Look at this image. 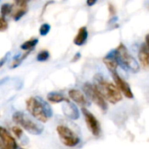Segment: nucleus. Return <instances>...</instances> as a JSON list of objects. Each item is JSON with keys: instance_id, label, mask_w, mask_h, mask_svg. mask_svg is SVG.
I'll return each mask as SVG.
<instances>
[{"instance_id": "13", "label": "nucleus", "mask_w": 149, "mask_h": 149, "mask_svg": "<svg viewBox=\"0 0 149 149\" xmlns=\"http://www.w3.org/2000/svg\"><path fill=\"white\" fill-rule=\"evenodd\" d=\"M139 59L142 65V66L147 69L148 67V44H143L139 51Z\"/></svg>"}, {"instance_id": "7", "label": "nucleus", "mask_w": 149, "mask_h": 149, "mask_svg": "<svg viewBox=\"0 0 149 149\" xmlns=\"http://www.w3.org/2000/svg\"><path fill=\"white\" fill-rule=\"evenodd\" d=\"M82 113L84 114L85 120L89 130L92 132L93 135L99 136L100 134V124L96 119V117L92 113H90L86 108H82Z\"/></svg>"}, {"instance_id": "4", "label": "nucleus", "mask_w": 149, "mask_h": 149, "mask_svg": "<svg viewBox=\"0 0 149 149\" xmlns=\"http://www.w3.org/2000/svg\"><path fill=\"white\" fill-rule=\"evenodd\" d=\"M12 119L17 125L21 126L25 131H27L31 134L38 135L41 134L44 131L43 126L35 122L29 116H27L25 113L22 112H16L13 114Z\"/></svg>"}, {"instance_id": "14", "label": "nucleus", "mask_w": 149, "mask_h": 149, "mask_svg": "<svg viewBox=\"0 0 149 149\" xmlns=\"http://www.w3.org/2000/svg\"><path fill=\"white\" fill-rule=\"evenodd\" d=\"M87 38H88V31L86 27H81L78 34L76 35L73 42L76 45H83L87 40Z\"/></svg>"}, {"instance_id": "21", "label": "nucleus", "mask_w": 149, "mask_h": 149, "mask_svg": "<svg viewBox=\"0 0 149 149\" xmlns=\"http://www.w3.org/2000/svg\"><path fill=\"white\" fill-rule=\"evenodd\" d=\"M50 29H51V26L49 24H44L41 25L40 29H39V33L40 35L42 36H45L48 34V32L50 31Z\"/></svg>"}, {"instance_id": "18", "label": "nucleus", "mask_w": 149, "mask_h": 149, "mask_svg": "<svg viewBox=\"0 0 149 149\" xmlns=\"http://www.w3.org/2000/svg\"><path fill=\"white\" fill-rule=\"evenodd\" d=\"M13 10V5L10 4V3H3L1 7V14H2V17L5 18V17L7 15H9L11 10Z\"/></svg>"}, {"instance_id": "3", "label": "nucleus", "mask_w": 149, "mask_h": 149, "mask_svg": "<svg viewBox=\"0 0 149 149\" xmlns=\"http://www.w3.org/2000/svg\"><path fill=\"white\" fill-rule=\"evenodd\" d=\"M113 52L118 65H120L125 71L134 73L140 71V65L136 59L128 52L127 47L123 44H120L115 50H113Z\"/></svg>"}, {"instance_id": "1", "label": "nucleus", "mask_w": 149, "mask_h": 149, "mask_svg": "<svg viewBox=\"0 0 149 149\" xmlns=\"http://www.w3.org/2000/svg\"><path fill=\"white\" fill-rule=\"evenodd\" d=\"M93 85L105 100H107L112 104H116L122 100V95L115 85L104 79L102 75H95Z\"/></svg>"}, {"instance_id": "24", "label": "nucleus", "mask_w": 149, "mask_h": 149, "mask_svg": "<svg viewBox=\"0 0 149 149\" xmlns=\"http://www.w3.org/2000/svg\"><path fill=\"white\" fill-rule=\"evenodd\" d=\"M8 54H9V53H7V54H6V55H5L3 58H2L0 59V68H1V67H2V66L4 65V64H5V63H6V61H7V58H8Z\"/></svg>"}, {"instance_id": "17", "label": "nucleus", "mask_w": 149, "mask_h": 149, "mask_svg": "<svg viewBox=\"0 0 149 149\" xmlns=\"http://www.w3.org/2000/svg\"><path fill=\"white\" fill-rule=\"evenodd\" d=\"M38 39L37 38H33V39H31V40H28L26 42H24V44L21 45V49L22 50H32V48H34L36 46V45L38 44Z\"/></svg>"}, {"instance_id": "8", "label": "nucleus", "mask_w": 149, "mask_h": 149, "mask_svg": "<svg viewBox=\"0 0 149 149\" xmlns=\"http://www.w3.org/2000/svg\"><path fill=\"white\" fill-rule=\"evenodd\" d=\"M112 75H113V80L116 84V87L118 88V90L120 92V93H122L128 99H133L134 98V94H133V92L131 90V87L130 86L128 85V83L127 81H125L118 73L117 72H112Z\"/></svg>"}, {"instance_id": "6", "label": "nucleus", "mask_w": 149, "mask_h": 149, "mask_svg": "<svg viewBox=\"0 0 149 149\" xmlns=\"http://www.w3.org/2000/svg\"><path fill=\"white\" fill-rule=\"evenodd\" d=\"M57 133H58L61 141L63 142V144L69 148L77 146L80 141L79 138L69 127H67L65 126H63V125L58 126Z\"/></svg>"}, {"instance_id": "10", "label": "nucleus", "mask_w": 149, "mask_h": 149, "mask_svg": "<svg viewBox=\"0 0 149 149\" xmlns=\"http://www.w3.org/2000/svg\"><path fill=\"white\" fill-rule=\"evenodd\" d=\"M69 97L71 100H72L74 102H76L78 105L82 107V108H85V107L90 106V101L86 97V95L78 89H71L68 93Z\"/></svg>"}, {"instance_id": "15", "label": "nucleus", "mask_w": 149, "mask_h": 149, "mask_svg": "<svg viewBox=\"0 0 149 149\" xmlns=\"http://www.w3.org/2000/svg\"><path fill=\"white\" fill-rule=\"evenodd\" d=\"M16 4L17 6V9L13 13V17L17 21V20H19L27 11V3L26 2L22 1V2H16Z\"/></svg>"}, {"instance_id": "26", "label": "nucleus", "mask_w": 149, "mask_h": 149, "mask_svg": "<svg viewBox=\"0 0 149 149\" xmlns=\"http://www.w3.org/2000/svg\"><path fill=\"white\" fill-rule=\"evenodd\" d=\"M0 149H7L3 145V143L1 142V141H0Z\"/></svg>"}, {"instance_id": "16", "label": "nucleus", "mask_w": 149, "mask_h": 149, "mask_svg": "<svg viewBox=\"0 0 149 149\" xmlns=\"http://www.w3.org/2000/svg\"><path fill=\"white\" fill-rule=\"evenodd\" d=\"M47 100L52 103H60V102H69V100H67L65 96H63L61 93H50L47 94Z\"/></svg>"}, {"instance_id": "2", "label": "nucleus", "mask_w": 149, "mask_h": 149, "mask_svg": "<svg viewBox=\"0 0 149 149\" xmlns=\"http://www.w3.org/2000/svg\"><path fill=\"white\" fill-rule=\"evenodd\" d=\"M28 112L38 121L46 122L52 116V110L50 105L40 97H31L26 100Z\"/></svg>"}, {"instance_id": "5", "label": "nucleus", "mask_w": 149, "mask_h": 149, "mask_svg": "<svg viewBox=\"0 0 149 149\" xmlns=\"http://www.w3.org/2000/svg\"><path fill=\"white\" fill-rule=\"evenodd\" d=\"M83 90L86 95V98H89L93 102H94L103 111L107 110V104L106 100L103 99V97L99 93V91L94 86V85H93L91 83H86L83 86Z\"/></svg>"}, {"instance_id": "9", "label": "nucleus", "mask_w": 149, "mask_h": 149, "mask_svg": "<svg viewBox=\"0 0 149 149\" xmlns=\"http://www.w3.org/2000/svg\"><path fill=\"white\" fill-rule=\"evenodd\" d=\"M0 141L7 149H17L18 148L16 140L3 127H0Z\"/></svg>"}, {"instance_id": "22", "label": "nucleus", "mask_w": 149, "mask_h": 149, "mask_svg": "<svg viewBox=\"0 0 149 149\" xmlns=\"http://www.w3.org/2000/svg\"><path fill=\"white\" fill-rule=\"evenodd\" d=\"M12 132L14 133V134L17 136V138H18V139H21L22 137H23V135H24V133H23V131L18 127H12Z\"/></svg>"}, {"instance_id": "20", "label": "nucleus", "mask_w": 149, "mask_h": 149, "mask_svg": "<svg viewBox=\"0 0 149 149\" xmlns=\"http://www.w3.org/2000/svg\"><path fill=\"white\" fill-rule=\"evenodd\" d=\"M29 54V52H27V53H25L24 55H22L21 57H19V58H15V60L12 62V65H11V68H15V67H17V66H18L21 63H22V61L27 57V55Z\"/></svg>"}, {"instance_id": "25", "label": "nucleus", "mask_w": 149, "mask_h": 149, "mask_svg": "<svg viewBox=\"0 0 149 149\" xmlns=\"http://www.w3.org/2000/svg\"><path fill=\"white\" fill-rule=\"evenodd\" d=\"M95 3H96V1H87V2H86V4H87L88 6H92V5H93Z\"/></svg>"}, {"instance_id": "12", "label": "nucleus", "mask_w": 149, "mask_h": 149, "mask_svg": "<svg viewBox=\"0 0 149 149\" xmlns=\"http://www.w3.org/2000/svg\"><path fill=\"white\" fill-rule=\"evenodd\" d=\"M103 62L106 65V66L110 70L111 72H116V69L118 67V63L115 59L114 57V52L113 50L112 52H110L104 58H103Z\"/></svg>"}, {"instance_id": "19", "label": "nucleus", "mask_w": 149, "mask_h": 149, "mask_svg": "<svg viewBox=\"0 0 149 149\" xmlns=\"http://www.w3.org/2000/svg\"><path fill=\"white\" fill-rule=\"evenodd\" d=\"M49 56H50L49 52H47V51H41V52L38 54V56H37V60L39 61V62L45 61V60L48 59Z\"/></svg>"}, {"instance_id": "23", "label": "nucleus", "mask_w": 149, "mask_h": 149, "mask_svg": "<svg viewBox=\"0 0 149 149\" xmlns=\"http://www.w3.org/2000/svg\"><path fill=\"white\" fill-rule=\"evenodd\" d=\"M8 28V23L5 18L0 17V31H3Z\"/></svg>"}, {"instance_id": "11", "label": "nucleus", "mask_w": 149, "mask_h": 149, "mask_svg": "<svg viewBox=\"0 0 149 149\" xmlns=\"http://www.w3.org/2000/svg\"><path fill=\"white\" fill-rule=\"evenodd\" d=\"M62 108H63L64 114L66 117H68L69 119L78 120L79 118V111L74 104H72L70 102H66V104H65Z\"/></svg>"}, {"instance_id": "27", "label": "nucleus", "mask_w": 149, "mask_h": 149, "mask_svg": "<svg viewBox=\"0 0 149 149\" xmlns=\"http://www.w3.org/2000/svg\"><path fill=\"white\" fill-rule=\"evenodd\" d=\"M17 149H24V148H17Z\"/></svg>"}]
</instances>
